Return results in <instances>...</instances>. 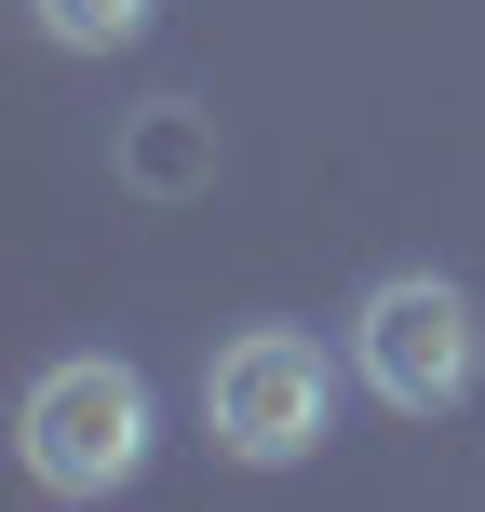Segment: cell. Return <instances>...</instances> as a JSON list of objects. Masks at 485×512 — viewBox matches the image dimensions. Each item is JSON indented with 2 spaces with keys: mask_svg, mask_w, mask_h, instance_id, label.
Returning <instances> with one entry per match:
<instances>
[{
  "mask_svg": "<svg viewBox=\"0 0 485 512\" xmlns=\"http://www.w3.org/2000/svg\"><path fill=\"white\" fill-rule=\"evenodd\" d=\"M14 459H27V486H54V499L135 486V472H149V378H135L122 351L41 364V378H27V418H14Z\"/></svg>",
  "mask_w": 485,
  "mask_h": 512,
  "instance_id": "1",
  "label": "cell"
},
{
  "mask_svg": "<svg viewBox=\"0 0 485 512\" xmlns=\"http://www.w3.org/2000/svg\"><path fill=\"white\" fill-rule=\"evenodd\" d=\"M324 418H337L324 337H297V324H243V337H216V364H203V432L230 445L243 472H297L310 445H324Z\"/></svg>",
  "mask_w": 485,
  "mask_h": 512,
  "instance_id": "2",
  "label": "cell"
},
{
  "mask_svg": "<svg viewBox=\"0 0 485 512\" xmlns=\"http://www.w3.org/2000/svg\"><path fill=\"white\" fill-rule=\"evenodd\" d=\"M351 364H364V391L391 418H445L472 391V364H485V324H472V297L445 270H391L351 310Z\"/></svg>",
  "mask_w": 485,
  "mask_h": 512,
  "instance_id": "3",
  "label": "cell"
},
{
  "mask_svg": "<svg viewBox=\"0 0 485 512\" xmlns=\"http://www.w3.org/2000/svg\"><path fill=\"white\" fill-rule=\"evenodd\" d=\"M122 176L149 189V203H176V189H203V176H216V135H203V108H149V122L122 135Z\"/></svg>",
  "mask_w": 485,
  "mask_h": 512,
  "instance_id": "4",
  "label": "cell"
},
{
  "mask_svg": "<svg viewBox=\"0 0 485 512\" xmlns=\"http://www.w3.org/2000/svg\"><path fill=\"white\" fill-rule=\"evenodd\" d=\"M149 14H162V0H41V41H68V54H122V41H149Z\"/></svg>",
  "mask_w": 485,
  "mask_h": 512,
  "instance_id": "5",
  "label": "cell"
}]
</instances>
